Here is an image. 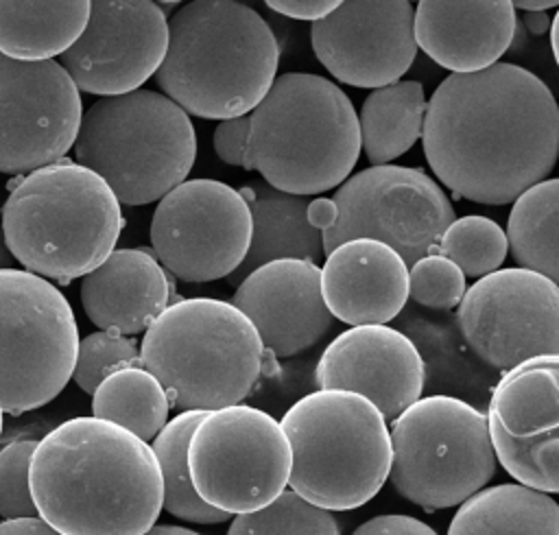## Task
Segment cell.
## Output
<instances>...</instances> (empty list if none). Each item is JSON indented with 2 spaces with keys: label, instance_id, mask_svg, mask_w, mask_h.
<instances>
[{
  "label": "cell",
  "instance_id": "6da1fadb",
  "mask_svg": "<svg viewBox=\"0 0 559 535\" xmlns=\"http://www.w3.org/2000/svg\"><path fill=\"white\" fill-rule=\"evenodd\" d=\"M421 144L454 194L513 203L557 164L559 105L539 76L515 63L448 74L426 105Z\"/></svg>",
  "mask_w": 559,
  "mask_h": 535
},
{
  "label": "cell",
  "instance_id": "7a4b0ae2",
  "mask_svg": "<svg viewBox=\"0 0 559 535\" xmlns=\"http://www.w3.org/2000/svg\"><path fill=\"white\" fill-rule=\"evenodd\" d=\"M28 485L39 518L61 535H144L164 509L153 448L94 415L66 419L37 441Z\"/></svg>",
  "mask_w": 559,
  "mask_h": 535
},
{
  "label": "cell",
  "instance_id": "3957f363",
  "mask_svg": "<svg viewBox=\"0 0 559 535\" xmlns=\"http://www.w3.org/2000/svg\"><path fill=\"white\" fill-rule=\"evenodd\" d=\"M277 63V39L253 7L194 0L168 20V50L155 81L186 114L229 120L260 105Z\"/></svg>",
  "mask_w": 559,
  "mask_h": 535
},
{
  "label": "cell",
  "instance_id": "277c9868",
  "mask_svg": "<svg viewBox=\"0 0 559 535\" xmlns=\"http://www.w3.org/2000/svg\"><path fill=\"white\" fill-rule=\"evenodd\" d=\"M249 120L247 170H258L288 194L308 197L341 186L362 148L349 96L319 74H280Z\"/></svg>",
  "mask_w": 559,
  "mask_h": 535
},
{
  "label": "cell",
  "instance_id": "5b68a950",
  "mask_svg": "<svg viewBox=\"0 0 559 535\" xmlns=\"http://www.w3.org/2000/svg\"><path fill=\"white\" fill-rule=\"evenodd\" d=\"M120 229L114 190L76 162L24 175L2 205V231L15 262L48 280L92 273L111 255Z\"/></svg>",
  "mask_w": 559,
  "mask_h": 535
},
{
  "label": "cell",
  "instance_id": "8992f818",
  "mask_svg": "<svg viewBox=\"0 0 559 535\" xmlns=\"http://www.w3.org/2000/svg\"><path fill=\"white\" fill-rule=\"evenodd\" d=\"M140 362L162 382L179 413H210L240 404L253 391L264 369V345L231 301L188 297L148 325Z\"/></svg>",
  "mask_w": 559,
  "mask_h": 535
},
{
  "label": "cell",
  "instance_id": "52a82bcc",
  "mask_svg": "<svg viewBox=\"0 0 559 535\" xmlns=\"http://www.w3.org/2000/svg\"><path fill=\"white\" fill-rule=\"evenodd\" d=\"M293 465L288 485L325 511H349L369 502L391 472V430L362 395L317 389L299 397L280 419Z\"/></svg>",
  "mask_w": 559,
  "mask_h": 535
},
{
  "label": "cell",
  "instance_id": "ba28073f",
  "mask_svg": "<svg viewBox=\"0 0 559 535\" xmlns=\"http://www.w3.org/2000/svg\"><path fill=\"white\" fill-rule=\"evenodd\" d=\"M72 148L76 164L96 173L120 203L146 205L186 181L197 133L175 100L140 87L92 103Z\"/></svg>",
  "mask_w": 559,
  "mask_h": 535
},
{
  "label": "cell",
  "instance_id": "9c48e42d",
  "mask_svg": "<svg viewBox=\"0 0 559 535\" xmlns=\"http://www.w3.org/2000/svg\"><path fill=\"white\" fill-rule=\"evenodd\" d=\"M391 485L424 511L461 507L498 467L487 413L456 395H424L391 421Z\"/></svg>",
  "mask_w": 559,
  "mask_h": 535
},
{
  "label": "cell",
  "instance_id": "30bf717a",
  "mask_svg": "<svg viewBox=\"0 0 559 535\" xmlns=\"http://www.w3.org/2000/svg\"><path fill=\"white\" fill-rule=\"evenodd\" d=\"M79 330L46 277L0 269V406L22 415L55 400L74 373Z\"/></svg>",
  "mask_w": 559,
  "mask_h": 535
},
{
  "label": "cell",
  "instance_id": "8fae6325",
  "mask_svg": "<svg viewBox=\"0 0 559 535\" xmlns=\"http://www.w3.org/2000/svg\"><path fill=\"white\" fill-rule=\"evenodd\" d=\"M290 465L293 452L282 424L247 404L205 413L188 445L197 494L229 515L271 504L288 485Z\"/></svg>",
  "mask_w": 559,
  "mask_h": 535
},
{
  "label": "cell",
  "instance_id": "7c38bea8",
  "mask_svg": "<svg viewBox=\"0 0 559 535\" xmlns=\"http://www.w3.org/2000/svg\"><path fill=\"white\" fill-rule=\"evenodd\" d=\"M336 223L321 231L323 253L354 238L389 245L406 264L435 253L454 223V210L441 186L411 166H369L345 179L334 192Z\"/></svg>",
  "mask_w": 559,
  "mask_h": 535
},
{
  "label": "cell",
  "instance_id": "4fadbf2b",
  "mask_svg": "<svg viewBox=\"0 0 559 535\" xmlns=\"http://www.w3.org/2000/svg\"><path fill=\"white\" fill-rule=\"evenodd\" d=\"M251 210L240 190L216 179H186L151 218V247L159 264L183 282L229 277L251 245Z\"/></svg>",
  "mask_w": 559,
  "mask_h": 535
},
{
  "label": "cell",
  "instance_id": "5bb4252c",
  "mask_svg": "<svg viewBox=\"0 0 559 535\" xmlns=\"http://www.w3.org/2000/svg\"><path fill=\"white\" fill-rule=\"evenodd\" d=\"M454 317L467 347L500 376L559 356V286L535 271L500 269L476 280Z\"/></svg>",
  "mask_w": 559,
  "mask_h": 535
},
{
  "label": "cell",
  "instance_id": "9a60e30c",
  "mask_svg": "<svg viewBox=\"0 0 559 535\" xmlns=\"http://www.w3.org/2000/svg\"><path fill=\"white\" fill-rule=\"evenodd\" d=\"M83 118L81 92L55 59L0 55V173H33L74 146Z\"/></svg>",
  "mask_w": 559,
  "mask_h": 535
},
{
  "label": "cell",
  "instance_id": "2e32d148",
  "mask_svg": "<svg viewBox=\"0 0 559 535\" xmlns=\"http://www.w3.org/2000/svg\"><path fill=\"white\" fill-rule=\"evenodd\" d=\"M489 435L520 485L559 494V356L522 362L489 395Z\"/></svg>",
  "mask_w": 559,
  "mask_h": 535
},
{
  "label": "cell",
  "instance_id": "e0dca14e",
  "mask_svg": "<svg viewBox=\"0 0 559 535\" xmlns=\"http://www.w3.org/2000/svg\"><path fill=\"white\" fill-rule=\"evenodd\" d=\"M168 50V20L148 0H94L81 37L61 55L79 92L100 98L140 90Z\"/></svg>",
  "mask_w": 559,
  "mask_h": 535
},
{
  "label": "cell",
  "instance_id": "ac0fdd59",
  "mask_svg": "<svg viewBox=\"0 0 559 535\" xmlns=\"http://www.w3.org/2000/svg\"><path fill=\"white\" fill-rule=\"evenodd\" d=\"M310 44L319 63L341 83L384 87L415 61V9L408 0H352L312 22Z\"/></svg>",
  "mask_w": 559,
  "mask_h": 535
},
{
  "label": "cell",
  "instance_id": "d6986e66",
  "mask_svg": "<svg viewBox=\"0 0 559 535\" xmlns=\"http://www.w3.org/2000/svg\"><path fill=\"white\" fill-rule=\"evenodd\" d=\"M314 382L319 389L358 393L393 421L421 397L426 371L417 347L397 328L356 325L325 345Z\"/></svg>",
  "mask_w": 559,
  "mask_h": 535
},
{
  "label": "cell",
  "instance_id": "ffe728a7",
  "mask_svg": "<svg viewBox=\"0 0 559 535\" xmlns=\"http://www.w3.org/2000/svg\"><path fill=\"white\" fill-rule=\"evenodd\" d=\"M231 304L255 325L264 349L290 358L314 347L332 328L321 295V269L308 260H273L251 271Z\"/></svg>",
  "mask_w": 559,
  "mask_h": 535
},
{
  "label": "cell",
  "instance_id": "44dd1931",
  "mask_svg": "<svg viewBox=\"0 0 559 535\" xmlns=\"http://www.w3.org/2000/svg\"><path fill=\"white\" fill-rule=\"evenodd\" d=\"M321 295L330 314L352 328L386 325L411 299L408 264L380 240H347L325 255Z\"/></svg>",
  "mask_w": 559,
  "mask_h": 535
},
{
  "label": "cell",
  "instance_id": "7402d4cb",
  "mask_svg": "<svg viewBox=\"0 0 559 535\" xmlns=\"http://www.w3.org/2000/svg\"><path fill=\"white\" fill-rule=\"evenodd\" d=\"M515 28L513 2L421 0L415 7L417 46L452 74L496 66L509 50Z\"/></svg>",
  "mask_w": 559,
  "mask_h": 535
},
{
  "label": "cell",
  "instance_id": "603a6c76",
  "mask_svg": "<svg viewBox=\"0 0 559 535\" xmlns=\"http://www.w3.org/2000/svg\"><path fill=\"white\" fill-rule=\"evenodd\" d=\"M81 304L87 319L105 332L133 336L170 306L164 266L144 249H114L81 280Z\"/></svg>",
  "mask_w": 559,
  "mask_h": 535
},
{
  "label": "cell",
  "instance_id": "cb8c5ba5",
  "mask_svg": "<svg viewBox=\"0 0 559 535\" xmlns=\"http://www.w3.org/2000/svg\"><path fill=\"white\" fill-rule=\"evenodd\" d=\"M242 197L251 210V245L245 262L229 275V284H240L251 271L273 260L319 262L323 253L321 231L308 221L306 197L275 190L269 183L253 181L245 186Z\"/></svg>",
  "mask_w": 559,
  "mask_h": 535
},
{
  "label": "cell",
  "instance_id": "d4e9b609",
  "mask_svg": "<svg viewBox=\"0 0 559 535\" xmlns=\"http://www.w3.org/2000/svg\"><path fill=\"white\" fill-rule=\"evenodd\" d=\"M397 330L411 338L424 360V389L428 384H439L441 389L474 393L483 387L493 391L498 384L500 378H496L491 373L493 369L489 371V367L467 347L456 325V317L450 312L419 310V306L411 308L406 304L397 317Z\"/></svg>",
  "mask_w": 559,
  "mask_h": 535
},
{
  "label": "cell",
  "instance_id": "484cf974",
  "mask_svg": "<svg viewBox=\"0 0 559 535\" xmlns=\"http://www.w3.org/2000/svg\"><path fill=\"white\" fill-rule=\"evenodd\" d=\"M90 0L0 2V55L17 61L61 57L85 31Z\"/></svg>",
  "mask_w": 559,
  "mask_h": 535
},
{
  "label": "cell",
  "instance_id": "4316f807",
  "mask_svg": "<svg viewBox=\"0 0 559 535\" xmlns=\"http://www.w3.org/2000/svg\"><path fill=\"white\" fill-rule=\"evenodd\" d=\"M448 535H559V502L520 483L493 485L459 507Z\"/></svg>",
  "mask_w": 559,
  "mask_h": 535
},
{
  "label": "cell",
  "instance_id": "83f0119b",
  "mask_svg": "<svg viewBox=\"0 0 559 535\" xmlns=\"http://www.w3.org/2000/svg\"><path fill=\"white\" fill-rule=\"evenodd\" d=\"M426 105L419 81H397L367 94L358 122L362 151L373 166H384L413 148L424 131Z\"/></svg>",
  "mask_w": 559,
  "mask_h": 535
},
{
  "label": "cell",
  "instance_id": "f1b7e54d",
  "mask_svg": "<svg viewBox=\"0 0 559 535\" xmlns=\"http://www.w3.org/2000/svg\"><path fill=\"white\" fill-rule=\"evenodd\" d=\"M507 240L520 269L559 286V177L531 186L513 201Z\"/></svg>",
  "mask_w": 559,
  "mask_h": 535
},
{
  "label": "cell",
  "instance_id": "f546056e",
  "mask_svg": "<svg viewBox=\"0 0 559 535\" xmlns=\"http://www.w3.org/2000/svg\"><path fill=\"white\" fill-rule=\"evenodd\" d=\"M170 402L162 382L142 365L111 371L92 393L94 417L114 421L142 441H153L168 424Z\"/></svg>",
  "mask_w": 559,
  "mask_h": 535
},
{
  "label": "cell",
  "instance_id": "4dcf8cb0",
  "mask_svg": "<svg viewBox=\"0 0 559 535\" xmlns=\"http://www.w3.org/2000/svg\"><path fill=\"white\" fill-rule=\"evenodd\" d=\"M205 417L203 411H181L162 428L153 439V452L162 467L164 478V509L175 518L197 522V524H216L229 518V513L218 511L201 500L197 494L190 467H188V445L197 424Z\"/></svg>",
  "mask_w": 559,
  "mask_h": 535
},
{
  "label": "cell",
  "instance_id": "1f68e13d",
  "mask_svg": "<svg viewBox=\"0 0 559 535\" xmlns=\"http://www.w3.org/2000/svg\"><path fill=\"white\" fill-rule=\"evenodd\" d=\"M509 251L507 231L487 216H461L445 229L437 253L452 260L465 277H485L500 271Z\"/></svg>",
  "mask_w": 559,
  "mask_h": 535
},
{
  "label": "cell",
  "instance_id": "d6a6232c",
  "mask_svg": "<svg viewBox=\"0 0 559 535\" xmlns=\"http://www.w3.org/2000/svg\"><path fill=\"white\" fill-rule=\"evenodd\" d=\"M227 535H341L334 515L284 489L264 509L236 515Z\"/></svg>",
  "mask_w": 559,
  "mask_h": 535
},
{
  "label": "cell",
  "instance_id": "836d02e7",
  "mask_svg": "<svg viewBox=\"0 0 559 535\" xmlns=\"http://www.w3.org/2000/svg\"><path fill=\"white\" fill-rule=\"evenodd\" d=\"M124 365H142L135 338L105 330L92 332L79 343L72 380L85 393H94L111 371Z\"/></svg>",
  "mask_w": 559,
  "mask_h": 535
},
{
  "label": "cell",
  "instance_id": "e575fe53",
  "mask_svg": "<svg viewBox=\"0 0 559 535\" xmlns=\"http://www.w3.org/2000/svg\"><path fill=\"white\" fill-rule=\"evenodd\" d=\"M408 288L415 306L448 312L465 297L463 271L441 253H428L408 269Z\"/></svg>",
  "mask_w": 559,
  "mask_h": 535
},
{
  "label": "cell",
  "instance_id": "d590c367",
  "mask_svg": "<svg viewBox=\"0 0 559 535\" xmlns=\"http://www.w3.org/2000/svg\"><path fill=\"white\" fill-rule=\"evenodd\" d=\"M35 448V439H17L0 448V518L4 520L39 518L28 485Z\"/></svg>",
  "mask_w": 559,
  "mask_h": 535
},
{
  "label": "cell",
  "instance_id": "8d00e7d4",
  "mask_svg": "<svg viewBox=\"0 0 559 535\" xmlns=\"http://www.w3.org/2000/svg\"><path fill=\"white\" fill-rule=\"evenodd\" d=\"M249 116L221 120L214 129V151L229 166L247 168V140H249Z\"/></svg>",
  "mask_w": 559,
  "mask_h": 535
},
{
  "label": "cell",
  "instance_id": "74e56055",
  "mask_svg": "<svg viewBox=\"0 0 559 535\" xmlns=\"http://www.w3.org/2000/svg\"><path fill=\"white\" fill-rule=\"evenodd\" d=\"M352 535H437V531L413 515L393 513L362 522Z\"/></svg>",
  "mask_w": 559,
  "mask_h": 535
},
{
  "label": "cell",
  "instance_id": "f35d334b",
  "mask_svg": "<svg viewBox=\"0 0 559 535\" xmlns=\"http://www.w3.org/2000/svg\"><path fill=\"white\" fill-rule=\"evenodd\" d=\"M341 2L338 0H269L266 7L284 17L293 20H323L330 15Z\"/></svg>",
  "mask_w": 559,
  "mask_h": 535
},
{
  "label": "cell",
  "instance_id": "ab89813d",
  "mask_svg": "<svg viewBox=\"0 0 559 535\" xmlns=\"http://www.w3.org/2000/svg\"><path fill=\"white\" fill-rule=\"evenodd\" d=\"M338 218V210L334 199H325V197H317L308 203V221L314 229L325 231L330 229Z\"/></svg>",
  "mask_w": 559,
  "mask_h": 535
},
{
  "label": "cell",
  "instance_id": "60d3db41",
  "mask_svg": "<svg viewBox=\"0 0 559 535\" xmlns=\"http://www.w3.org/2000/svg\"><path fill=\"white\" fill-rule=\"evenodd\" d=\"M0 535H61L41 518H20L0 522Z\"/></svg>",
  "mask_w": 559,
  "mask_h": 535
},
{
  "label": "cell",
  "instance_id": "b9f144b4",
  "mask_svg": "<svg viewBox=\"0 0 559 535\" xmlns=\"http://www.w3.org/2000/svg\"><path fill=\"white\" fill-rule=\"evenodd\" d=\"M550 26H552V17H548L546 13H531V11L524 13V28L531 35H542L550 31Z\"/></svg>",
  "mask_w": 559,
  "mask_h": 535
},
{
  "label": "cell",
  "instance_id": "7bdbcfd3",
  "mask_svg": "<svg viewBox=\"0 0 559 535\" xmlns=\"http://www.w3.org/2000/svg\"><path fill=\"white\" fill-rule=\"evenodd\" d=\"M513 7L522 9L524 13L526 11H531V13H546L552 7L559 9V0H520V2H513Z\"/></svg>",
  "mask_w": 559,
  "mask_h": 535
},
{
  "label": "cell",
  "instance_id": "ee69618b",
  "mask_svg": "<svg viewBox=\"0 0 559 535\" xmlns=\"http://www.w3.org/2000/svg\"><path fill=\"white\" fill-rule=\"evenodd\" d=\"M144 535H201L197 531H190L186 526H173V524H157L151 531H146Z\"/></svg>",
  "mask_w": 559,
  "mask_h": 535
},
{
  "label": "cell",
  "instance_id": "f6af8a7d",
  "mask_svg": "<svg viewBox=\"0 0 559 535\" xmlns=\"http://www.w3.org/2000/svg\"><path fill=\"white\" fill-rule=\"evenodd\" d=\"M13 262H15V258L7 247V238H4V231H2V225H0V269H13L11 266Z\"/></svg>",
  "mask_w": 559,
  "mask_h": 535
},
{
  "label": "cell",
  "instance_id": "bcb514c9",
  "mask_svg": "<svg viewBox=\"0 0 559 535\" xmlns=\"http://www.w3.org/2000/svg\"><path fill=\"white\" fill-rule=\"evenodd\" d=\"M550 48H552V57L559 66V9L552 15V26H550Z\"/></svg>",
  "mask_w": 559,
  "mask_h": 535
},
{
  "label": "cell",
  "instance_id": "7dc6e473",
  "mask_svg": "<svg viewBox=\"0 0 559 535\" xmlns=\"http://www.w3.org/2000/svg\"><path fill=\"white\" fill-rule=\"evenodd\" d=\"M2 413H4V411H2V406H0V435H2Z\"/></svg>",
  "mask_w": 559,
  "mask_h": 535
}]
</instances>
